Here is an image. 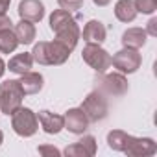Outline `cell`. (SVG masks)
I'll return each mask as SVG.
<instances>
[{"label":"cell","instance_id":"1","mask_svg":"<svg viewBox=\"0 0 157 157\" xmlns=\"http://www.w3.org/2000/svg\"><path fill=\"white\" fill-rule=\"evenodd\" d=\"M48 22H50V30L56 35V41L63 43L68 50H74L80 37H82V30L78 26L76 19L72 17V11L59 8V10L52 11Z\"/></svg>","mask_w":157,"mask_h":157},{"label":"cell","instance_id":"2","mask_svg":"<svg viewBox=\"0 0 157 157\" xmlns=\"http://www.w3.org/2000/svg\"><path fill=\"white\" fill-rule=\"evenodd\" d=\"M72 50H68L63 43L59 41H39L33 44V50H32V57H33V63H39V65H63L68 61Z\"/></svg>","mask_w":157,"mask_h":157},{"label":"cell","instance_id":"3","mask_svg":"<svg viewBox=\"0 0 157 157\" xmlns=\"http://www.w3.org/2000/svg\"><path fill=\"white\" fill-rule=\"evenodd\" d=\"M24 91L19 80H6L0 83V111L4 115H13L24 100Z\"/></svg>","mask_w":157,"mask_h":157},{"label":"cell","instance_id":"4","mask_svg":"<svg viewBox=\"0 0 157 157\" xmlns=\"http://www.w3.org/2000/svg\"><path fill=\"white\" fill-rule=\"evenodd\" d=\"M96 91H100L104 96H124L128 93V80L122 72H102L94 80Z\"/></svg>","mask_w":157,"mask_h":157},{"label":"cell","instance_id":"5","mask_svg":"<svg viewBox=\"0 0 157 157\" xmlns=\"http://www.w3.org/2000/svg\"><path fill=\"white\" fill-rule=\"evenodd\" d=\"M82 111L85 113V117L89 118L91 124H96V122H102L105 120L107 113H109V104H107V98L100 93V91H91L83 102H82Z\"/></svg>","mask_w":157,"mask_h":157},{"label":"cell","instance_id":"6","mask_svg":"<svg viewBox=\"0 0 157 157\" xmlns=\"http://www.w3.org/2000/svg\"><path fill=\"white\" fill-rule=\"evenodd\" d=\"M11 128L19 137H32L39 129V118L37 113H33L30 107H19L11 115Z\"/></svg>","mask_w":157,"mask_h":157},{"label":"cell","instance_id":"7","mask_svg":"<svg viewBox=\"0 0 157 157\" xmlns=\"http://www.w3.org/2000/svg\"><path fill=\"white\" fill-rule=\"evenodd\" d=\"M82 57H83V61L96 74H102V72H105L111 67V56H109V52L105 48H102V44H96V43H87L83 46Z\"/></svg>","mask_w":157,"mask_h":157},{"label":"cell","instance_id":"8","mask_svg":"<svg viewBox=\"0 0 157 157\" xmlns=\"http://www.w3.org/2000/svg\"><path fill=\"white\" fill-rule=\"evenodd\" d=\"M140 63H142V56L139 54V50L137 48H128V46H124L122 50H118L111 57V65L122 74L137 72L140 68Z\"/></svg>","mask_w":157,"mask_h":157},{"label":"cell","instance_id":"9","mask_svg":"<svg viewBox=\"0 0 157 157\" xmlns=\"http://www.w3.org/2000/svg\"><path fill=\"white\" fill-rule=\"evenodd\" d=\"M157 151V144L150 137H133L129 135L128 144L122 153L131 155V157H151Z\"/></svg>","mask_w":157,"mask_h":157},{"label":"cell","instance_id":"10","mask_svg":"<svg viewBox=\"0 0 157 157\" xmlns=\"http://www.w3.org/2000/svg\"><path fill=\"white\" fill-rule=\"evenodd\" d=\"M96 150H98L96 139L93 135H83L78 142L68 144L63 150V153L67 157H93V155H96Z\"/></svg>","mask_w":157,"mask_h":157},{"label":"cell","instance_id":"11","mask_svg":"<svg viewBox=\"0 0 157 157\" xmlns=\"http://www.w3.org/2000/svg\"><path fill=\"white\" fill-rule=\"evenodd\" d=\"M63 117H65V128L74 135H83L91 124L89 118L85 117V113L82 111V107H72Z\"/></svg>","mask_w":157,"mask_h":157},{"label":"cell","instance_id":"12","mask_svg":"<svg viewBox=\"0 0 157 157\" xmlns=\"http://www.w3.org/2000/svg\"><path fill=\"white\" fill-rule=\"evenodd\" d=\"M17 11L22 21H30L35 24V22H41L44 17V4L41 0H21Z\"/></svg>","mask_w":157,"mask_h":157},{"label":"cell","instance_id":"13","mask_svg":"<svg viewBox=\"0 0 157 157\" xmlns=\"http://www.w3.org/2000/svg\"><path fill=\"white\" fill-rule=\"evenodd\" d=\"M37 118H39V124H41L43 131L48 133V135H57L65 128V117L63 115H57V113L43 109V111L37 113Z\"/></svg>","mask_w":157,"mask_h":157},{"label":"cell","instance_id":"14","mask_svg":"<svg viewBox=\"0 0 157 157\" xmlns=\"http://www.w3.org/2000/svg\"><path fill=\"white\" fill-rule=\"evenodd\" d=\"M21 87L24 91V94H39L43 91V85H44V78L41 72H33V70H28L24 74H21Z\"/></svg>","mask_w":157,"mask_h":157},{"label":"cell","instance_id":"15","mask_svg":"<svg viewBox=\"0 0 157 157\" xmlns=\"http://www.w3.org/2000/svg\"><path fill=\"white\" fill-rule=\"evenodd\" d=\"M82 37H83L85 43H96V44H102V43L105 41V37H107V30H105L104 22L93 19V21H89V22L85 24Z\"/></svg>","mask_w":157,"mask_h":157},{"label":"cell","instance_id":"16","mask_svg":"<svg viewBox=\"0 0 157 157\" xmlns=\"http://www.w3.org/2000/svg\"><path fill=\"white\" fill-rule=\"evenodd\" d=\"M146 39H148V33L146 30L142 28H128L124 33H122V44L128 46V48H142L146 44Z\"/></svg>","mask_w":157,"mask_h":157},{"label":"cell","instance_id":"17","mask_svg":"<svg viewBox=\"0 0 157 157\" xmlns=\"http://www.w3.org/2000/svg\"><path fill=\"white\" fill-rule=\"evenodd\" d=\"M13 74H24V72H28V70H32V67H33V57H32V52H22V54H15L10 61H8V65H6Z\"/></svg>","mask_w":157,"mask_h":157},{"label":"cell","instance_id":"18","mask_svg":"<svg viewBox=\"0 0 157 157\" xmlns=\"http://www.w3.org/2000/svg\"><path fill=\"white\" fill-rule=\"evenodd\" d=\"M15 35H17V39H19V44H32L33 43V39H35V26H33V22H30V21H19L17 24H15Z\"/></svg>","mask_w":157,"mask_h":157},{"label":"cell","instance_id":"19","mask_svg":"<svg viewBox=\"0 0 157 157\" xmlns=\"http://www.w3.org/2000/svg\"><path fill=\"white\" fill-rule=\"evenodd\" d=\"M115 17L120 22H133L137 17V10L133 0H118L115 4Z\"/></svg>","mask_w":157,"mask_h":157},{"label":"cell","instance_id":"20","mask_svg":"<svg viewBox=\"0 0 157 157\" xmlns=\"http://www.w3.org/2000/svg\"><path fill=\"white\" fill-rule=\"evenodd\" d=\"M17 46H19V39L13 28L0 32V54H11L17 50Z\"/></svg>","mask_w":157,"mask_h":157},{"label":"cell","instance_id":"21","mask_svg":"<svg viewBox=\"0 0 157 157\" xmlns=\"http://www.w3.org/2000/svg\"><path fill=\"white\" fill-rule=\"evenodd\" d=\"M128 139H129V133H126L122 129H111L107 133V146L115 151H124Z\"/></svg>","mask_w":157,"mask_h":157},{"label":"cell","instance_id":"22","mask_svg":"<svg viewBox=\"0 0 157 157\" xmlns=\"http://www.w3.org/2000/svg\"><path fill=\"white\" fill-rule=\"evenodd\" d=\"M137 13L142 15H153L157 10V0H133Z\"/></svg>","mask_w":157,"mask_h":157},{"label":"cell","instance_id":"23","mask_svg":"<svg viewBox=\"0 0 157 157\" xmlns=\"http://www.w3.org/2000/svg\"><path fill=\"white\" fill-rule=\"evenodd\" d=\"M57 4H59L61 10H67V11H78V10H82L83 0H57Z\"/></svg>","mask_w":157,"mask_h":157},{"label":"cell","instance_id":"24","mask_svg":"<svg viewBox=\"0 0 157 157\" xmlns=\"http://www.w3.org/2000/svg\"><path fill=\"white\" fill-rule=\"evenodd\" d=\"M37 151H39L41 155H46V157H59V155H61V151H59L56 146H50V144H41V146L37 148Z\"/></svg>","mask_w":157,"mask_h":157},{"label":"cell","instance_id":"25","mask_svg":"<svg viewBox=\"0 0 157 157\" xmlns=\"http://www.w3.org/2000/svg\"><path fill=\"white\" fill-rule=\"evenodd\" d=\"M8 28H13L11 19H10L6 13H0V32H2V30H8Z\"/></svg>","mask_w":157,"mask_h":157},{"label":"cell","instance_id":"26","mask_svg":"<svg viewBox=\"0 0 157 157\" xmlns=\"http://www.w3.org/2000/svg\"><path fill=\"white\" fill-rule=\"evenodd\" d=\"M146 33H148V35H151V37H155V35H157V19H155V17H151V19L148 21Z\"/></svg>","mask_w":157,"mask_h":157},{"label":"cell","instance_id":"27","mask_svg":"<svg viewBox=\"0 0 157 157\" xmlns=\"http://www.w3.org/2000/svg\"><path fill=\"white\" fill-rule=\"evenodd\" d=\"M10 4H11V0H0V13H6L10 10Z\"/></svg>","mask_w":157,"mask_h":157},{"label":"cell","instance_id":"28","mask_svg":"<svg viewBox=\"0 0 157 157\" xmlns=\"http://www.w3.org/2000/svg\"><path fill=\"white\" fill-rule=\"evenodd\" d=\"M94 2V6H98V8H104V6H107L111 0H93Z\"/></svg>","mask_w":157,"mask_h":157},{"label":"cell","instance_id":"29","mask_svg":"<svg viewBox=\"0 0 157 157\" xmlns=\"http://www.w3.org/2000/svg\"><path fill=\"white\" fill-rule=\"evenodd\" d=\"M4 72H6V63H4V59L0 57V78L4 76Z\"/></svg>","mask_w":157,"mask_h":157},{"label":"cell","instance_id":"30","mask_svg":"<svg viewBox=\"0 0 157 157\" xmlns=\"http://www.w3.org/2000/svg\"><path fill=\"white\" fill-rule=\"evenodd\" d=\"M2 142H4V133H2V129H0V146H2Z\"/></svg>","mask_w":157,"mask_h":157}]
</instances>
